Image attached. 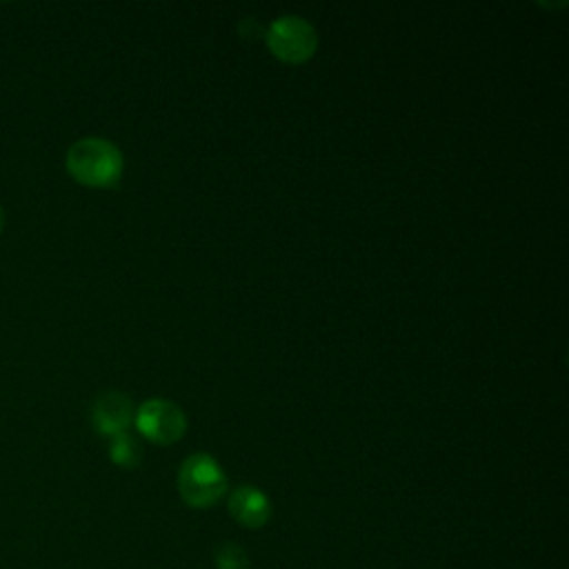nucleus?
I'll list each match as a JSON object with an SVG mask.
<instances>
[{
  "mask_svg": "<svg viewBox=\"0 0 569 569\" xmlns=\"http://www.w3.org/2000/svg\"><path fill=\"white\" fill-rule=\"evenodd\" d=\"M67 171L87 187H113L122 176V151L107 138L87 136L67 151Z\"/></svg>",
  "mask_w": 569,
  "mask_h": 569,
  "instance_id": "f257e3e1",
  "label": "nucleus"
},
{
  "mask_svg": "<svg viewBox=\"0 0 569 569\" xmlns=\"http://www.w3.org/2000/svg\"><path fill=\"white\" fill-rule=\"evenodd\" d=\"M178 491L189 507L207 509L224 496L227 476L213 456L191 453L180 465Z\"/></svg>",
  "mask_w": 569,
  "mask_h": 569,
  "instance_id": "f03ea898",
  "label": "nucleus"
},
{
  "mask_svg": "<svg viewBox=\"0 0 569 569\" xmlns=\"http://www.w3.org/2000/svg\"><path fill=\"white\" fill-rule=\"evenodd\" d=\"M267 47L271 53L289 64L307 62L318 47L313 24L300 16H280L267 29Z\"/></svg>",
  "mask_w": 569,
  "mask_h": 569,
  "instance_id": "7ed1b4c3",
  "label": "nucleus"
},
{
  "mask_svg": "<svg viewBox=\"0 0 569 569\" xmlns=\"http://www.w3.org/2000/svg\"><path fill=\"white\" fill-rule=\"evenodd\" d=\"M138 431L156 442V445H171L180 440L187 431L184 411L164 398H149L144 400L133 413Z\"/></svg>",
  "mask_w": 569,
  "mask_h": 569,
  "instance_id": "20e7f679",
  "label": "nucleus"
},
{
  "mask_svg": "<svg viewBox=\"0 0 569 569\" xmlns=\"http://www.w3.org/2000/svg\"><path fill=\"white\" fill-rule=\"evenodd\" d=\"M133 420V402L120 391H104L96 398L91 409V422L102 436H118L127 431Z\"/></svg>",
  "mask_w": 569,
  "mask_h": 569,
  "instance_id": "39448f33",
  "label": "nucleus"
},
{
  "mask_svg": "<svg viewBox=\"0 0 569 569\" xmlns=\"http://www.w3.org/2000/svg\"><path fill=\"white\" fill-rule=\"evenodd\" d=\"M229 513L231 518L242 525V527H251L258 529L262 525H267V520L271 518V505L269 498L251 485H240L231 491L229 496Z\"/></svg>",
  "mask_w": 569,
  "mask_h": 569,
  "instance_id": "423d86ee",
  "label": "nucleus"
},
{
  "mask_svg": "<svg viewBox=\"0 0 569 569\" xmlns=\"http://www.w3.org/2000/svg\"><path fill=\"white\" fill-rule=\"evenodd\" d=\"M109 458H111L118 467L133 469V467H138L140 460H142V449H140L138 440H136L129 431H122V433H118V436L111 438Z\"/></svg>",
  "mask_w": 569,
  "mask_h": 569,
  "instance_id": "0eeeda50",
  "label": "nucleus"
},
{
  "mask_svg": "<svg viewBox=\"0 0 569 569\" xmlns=\"http://www.w3.org/2000/svg\"><path fill=\"white\" fill-rule=\"evenodd\" d=\"M213 562L218 569H247L249 556L238 542L224 540L213 549Z\"/></svg>",
  "mask_w": 569,
  "mask_h": 569,
  "instance_id": "6e6552de",
  "label": "nucleus"
},
{
  "mask_svg": "<svg viewBox=\"0 0 569 569\" xmlns=\"http://www.w3.org/2000/svg\"><path fill=\"white\" fill-rule=\"evenodd\" d=\"M4 220H7V216H4V209L0 207V233H2V229H4Z\"/></svg>",
  "mask_w": 569,
  "mask_h": 569,
  "instance_id": "1a4fd4ad",
  "label": "nucleus"
}]
</instances>
